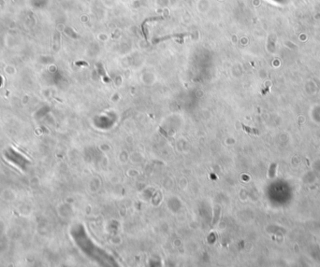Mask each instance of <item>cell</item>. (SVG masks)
I'll list each match as a JSON object with an SVG mask.
<instances>
[{
	"label": "cell",
	"mask_w": 320,
	"mask_h": 267,
	"mask_svg": "<svg viewBox=\"0 0 320 267\" xmlns=\"http://www.w3.org/2000/svg\"><path fill=\"white\" fill-rule=\"evenodd\" d=\"M187 36H189V35H185V34H183V35H173V36H167V37H161V38H157V39H156V40H155V43H157V42H159V41H163V40H165V39H168V38H171V37H187Z\"/></svg>",
	"instance_id": "1"
},
{
	"label": "cell",
	"mask_w": 320,
	"mask_h": 267,
	"mask_svg": "<svg viewBox=\"0 0 320 267\" xmlns=\"http://www.w3.org/2000/svg\"><path fill=\"white\" fill-rule=\"evenodd\" d=\"M242 128H243V130L244 131H246V132H248V133H250V134H258V131L256 130V129H253V128L247 127V126H245V125H242Z\"/></svg>",
	"instance_id": "2"
},
{
	"label": "cell",
	"mask_w": 320,
	"mask_h": 267,
	"mask_svg": "<svg viewBox=\"0 0 320 267\" xmlns=\"http://www.w3.org/2000/svg\"><path fill=\"white\" fill-rule=\"evenodd\" d=\"M77 65H84V66H87V64L84 63V62H81V63H77Z\"/></svg>",
	"instance_id": "3"
}]
</instances>
